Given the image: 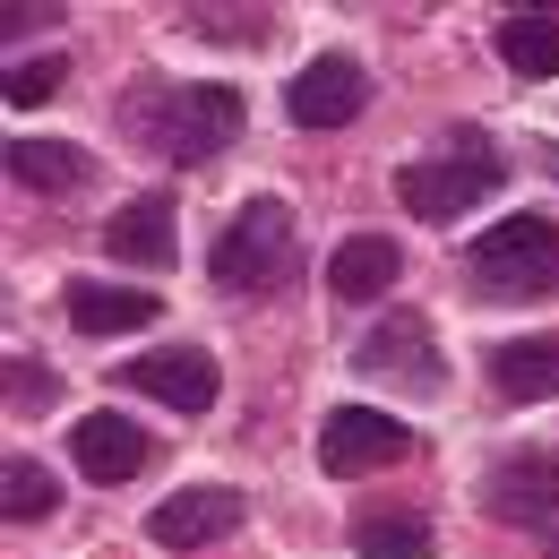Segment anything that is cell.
<instances>
[{"label": "cell", "mask_w": 559, "mask_h": 559, "mask_svg": "<svg viewBox=\"0 0 559 559\" xmlns=\"http://www.w3.org/2000/svg\"><path fill=\"white\" fill-rule=\"evenodd\" d=\"M499 61H508L516 78H559V9L551 0L499 17Z\"/></svg>", "instance_id": "15"}, {"label": "cell", "mask_w": 559, "mask_h": 559, "mask_svg": "<svg viewBox=\"0 0 559 559\" xmlns=\"http://www.w3.org/2000/svg\"><path fill=\"white\" fill-rule=\"evenodd\" d=\"M396 241H379V233H353V241H336V259H328V293L336 301H379L388 284H396Z\"/></svg>", "instance_id": "16"}, {"label": "cell", "mask_w": 559, "mask_h": 559, "mask_svg": "<svg viewBox=\"0 0 559 559\" xmlns=\"http://www.w3.org/2000/svg\"><path fill=\"white\" fill-rule=\"evenodd\" d=\"M104 250L112 259H130V267H173L181 259V224H173V199H130V207L104 224Z\"/></svg>", "instance_id": "12"}, {"label": "cell", "mask_w": 559, "mask_h": 559, "mask_svg": "<svg viewBox=\"0 0 559 559\" xmlns=\"http://www.w3.org/2000/svg\"><path fill=\"white\" fill-rule=\"evenodd\" d=\"M551 559H559V525H551Z\"/></svg>", "instance_id": "22"}, {"label": "cell", "mask_w": 559, "mask_h": 559, "mask_svg": "<svg viewBox=\"0 0 559 559\" xmlns=\"http://www.w3.org/2000/svg\"><path fill=\"white\" fill-rule=\"evenodd\" d=\"M146 439L139 421H121V414H86V421H70V456H78V474L86 483H130L146 465Z\"/></svg>", "instance_id": "11"}, {"label": "cell", "mask_w": 559, "mask_h": 559, "mask_svg": "<svg viewBox=\"0 0 559 559\" xmlns=\"http://www.w3.org/2000/svg\"><path fill=\"white\" fill-rule=\"evenodd\" d=\"M121 130L146 155H173V164H207L215 146L241 139V86L199 78V86H139L121 104Z\"/></svg>", "instance_id": "1"}, {"label": "cell", "mask_w": 559, "mask_h": 559, "mask_svg": "<svg viewBox=\"0 0 559 559\" xmlns=\"http://www.w3.org/2000/svg\"><path fill=\"white\" fill-rule=\"evenodd\" d=\"M370 379H396V388H414V396H430L448 370H439V345H430V319H414V310H396V319H379L370 336H361V353H353Z\"/></svg>", "instance_id": "8"}, {"label": "cell", "mask_w": 559, "mask_h": 559, "mask_svg": "<svg viewBox=\"0 0 559 559\" xmlns=\"http://www.w3.org/2000/svg\"><path fill=\"white\" fill-rule=\"evenodd\" d=\"M293 259V207L284 199H241L224 215V241H215V284L224 293H267Z\"/></svg>", "instance_id": "4"}, {"label": "cell", "mask_w": 559, "mask_h": 559, "mask_svg": "<svg viewBox=\"0 0 559 559\" xmlns=\"http://www.w3.org/2000/svg\"><path fill=\"white\" fill-rule=\"evenodd\" d=\"M353 551L361 559H430V516L421 508H361L353 516Z\"/></svg>", "instance_id": "17"}, {"label": "cell", "mask_w": 559, "mask_h": 559, "mask_svg": "<svg viewBox=\"0 0 559 559\" xmlns=\"http://www.w3.org/2000/svg\"><path fill=\"white\" fill-rule=\"evenodd\" d=\"M17 396H26V405H44V396H52V379H44V370H17V361H9V405H17Z\"/></svg>", "instance_id": "21"}, {"label": "cell", "mask_w": 559, "mask_h": 559, "mask_svg": "<svg viewBox=\"0 0 559 559\" xmlns=\"http://www.w3.org/2000/svg\"><path fill=\"white\" fill-rule=\"evenodd\" d=\"M499 146L483 139V130H456L448 146H430L421 164H405L396 173V199H405V215H421V224H448V215L483 207L490 190H499Z\"/></svg>", "instance_id": "2"}, {"label": "cell", "mask_w": 559, "mask_h": 559, "mask_svg": "<svg viewBox=\"0 0 559 559\" xmlns=\"http://www.w3.org/2000/svg\"><path fill=\"white\" fill-rule=\"evenodd\" d=\"M465 276H474V293H499V301L559 293V224L551 215H499L483 241L465 250Z\"/></svg>", "instance_id": "3"}, {"label": "cell", "mask_w": 559, "mask_h": 559, "mask_svg": "<svg viewBox=\"0 0 559 559\" xmlns=\"http://www.w3.org/2000/svg\"><path fill=\"white\" fill-rule=\"evenodd\" d=\"M233 525H241V490L190 483V490H173V499H155V516H146V543H155V551H199V543L233 534Z\"/></svg>", "instance_id": "9"}, {"label": "cell", "mask_w": 559, "mask_h": 559, "mask_svg": "<svg viewBox=\"0 0 559 559\" xmlns=\"http://www.w3.org/2000/svg\"><path fill=\"white\" fill-rule=\"evenodd\" d=\"M61 78H70V61H61V52L17 61V70H9V104H44V95H61Z\"/></svg>", "instance_id": "20"}, {"label": "cell", "mask_w": 559, "mask_h": 559, "mask_svg": "<svg viewBox=\"0 0 559 559\" xmlns=\"http://www.w3.org/2000/svg\"><path fill=\"white\" fill-rule=\"evenodd\" d=\"M9 181H26V190H78V181H86V146H70V139H17V146H9Z\"/></svg>", "instance_id": "18"}, {"label": "cell", "mask_w": 559, "mask_h": 559, "mask_svg": "<svg viewBox=\"0 0 559 559\" xmlns=\"http://www.w3.org/2000/svg\"><path fill=\"white\" fill-rule=\"evenodd\" d=\"M490 525H559V456H499L483 474Z\"/></svg>", "instance_id": "7"}, {"label": "cell", "mask_w": 559, "mask_h": 559, "mask_svg": "<svg viewBox=\"0 0 559 559\" xmlns=\"http://www.w3.org/2000/svg\"><path fill=\"white\" fill-rule=\"evenodd\" d=\"M70 328H86V336H130V328H146L155 319V293L146 284H70Z\"/></svg>", "instance_id": "14"}, {"label": "cell", "mask_w": 559, "mask_h": 559, "mask_svg": "<svg viewBox=\"0 0 559 559\" xmlns=\"http://www.w3.org/2000/svg\"><path fill=\"white\" fill-rule=\"evenodd\" d=\"M121 388H139V396L173 405V414H207V405H215V361L199 345L139 353V361H121Z\"/></svg>", "instance_id": "10"}, {"label": "cell", "mask_w": 559, "mask_h": 559, "mask_svg": "<svg viewBox=\"0 0 559 559\" xmlns=\"http://www.w3.org/2000/svg\"><path fill=\"white\" fill-rule=\"evenodd\" d=\"M414 456V430L396 414H370V405H336V414L319 421V465L328 474H379V465H405Z\"/></svg>", "instance_id": "5"}, {"label": "cell", "mask_w": 559, "mask_h": 559, "mask_svg": "<svg viewBox=\"0 0 559 559\" xmlns=\"http://www.w3.org/2000/svg\"><path fill=\"white\" fill-rule=\"evenodd\" d=\"M361 104H370V78H361V61H345V52H319V61H301V70L284 78L293 130H345Z\"/></svg>", "instance_id": "6"}, {"label": "cell", "mask_w": 559, "mask_h": 559, "mask_svg": "<svg viewBox=\"0 0 559 559\" xmlns=\"http://www.w3.org/2000/svg\"><path fill=\"white\" fill-rule=\"evenodd\" d=\"M490 388H499L508 405L559 396V336H508V345L490 353Z\"/></svg>", "instance_id": "13"}, {"label": "cell", "mask_w": 559, "mask_h": 559, "mask_svg": "<svg viewBox=\"0 0 559 559\" xmlns=\"http://www.w3.org/2000/svg\"><path fill=\"white\" fill-rule=\"evenodd\" d=\"M52 508H61L52 474H44L35 456H9V474H0V516H9V525H44Z\"/></svg>", "instance_id": "19"}]
</instances>
